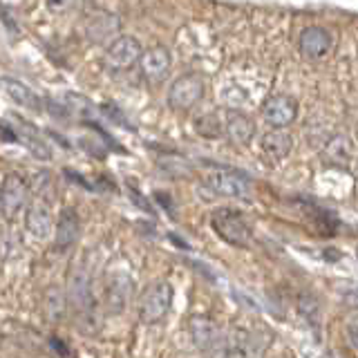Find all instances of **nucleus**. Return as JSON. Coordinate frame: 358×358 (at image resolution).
I'll return each mask as SVG.
<instances>
[{
	"mask_svg": "<svg viewBox=\"0 0 358 358\" xmlns=\"http://www.w3.org/2000/svg\"><path fill=\"white\" fill-rule=\"evenodd\" d=\"M173 307V287L168 280H155L139 298V320L143 324H159Z\"/></svg>",
	"mask_w": 358,
	"mask_h": 358,
	"instance_id": "1",
	"label": "nucleus"
},
{
	"mask_svg": "<svg viewBox=\"0 0 358 358\" xmlns=\"http://www.w3.org/2000/svg\"><path fill=\"white\" fill-rule=\"evenodd\" d=\"M210 224H213V231H215L224 242L231 246H238V249H246L253 240L249 222H246L242 213L235 208H227V206L217 208L210 215Z\"/></svg>",
	"mask_w": 358,
	"mask_h": 358,
	"instance_id": "2",
	"label": "nucleus"
},
{
	"mask_svg": "<svg viewBox=\"0 0 358 358\" xmlns=\"http://www.w3.org/2000/svg\"><path fill=\"white\" fill-rule=\"evenodd\" d=\"M262 350L264 345L251 331L235 324V327L222 334L220 350L213 354V358H260Z\"/></svg>",
	"mask_w": 358,
	"mask_h": 358,
	"instance_id": "3",
	"label": "nucleus"
},
{
	"mask_svg": "<svg viewBox=\"0 0 358 358\" xmlns=\"http://www.w3.org/2000/svg\"><path fill=\"white\" fill-rule=\"evenodd\" d=\"M29 204V186L18 173H7L0 184V215L7 220L18 217Z\"/></svg>",
	"mask_w": 358,
	"mask_h": 358,
	"instance_id": "4",
	"label": "nucleus"
},
{
	"mask_svg": "<svg viewBox=\"0 0 358 358\" xmlns=\"http://www.w3.org/2000/svg\"><path fill=\"white\" fill-rule=\"evenodd\" d=\"M201 96H204V81L197 74H184L173 81V85L168 87V108H173L177 112H188L193 110Z\"/></svg>",
	"mask_w": 358,
	"mask_h": 358,
	"instance_id": "5",
	"label": "nucleus"
},
{
	"mask_svg": "<svg viewBox=\"0 0 358 358\" xmlns=\"http://www.w3.org/2000/svg\"><path fill=\"white\" fill-rule=\"evenodd\" d=\"M188 331H190V341L197 347V352H201L204 356L213 358V354L220 350L224 331L210 316H193L188 322Z\"/></svg>",
	"mask_w": 358,
	"mask_h": 358,
	"instance_id": "6",
	"label": "nucleus"
},
{
	"mask_svg": "<svg viewBox=\"0 0 358 358\" xmlns=\"http://www.w3.org/2000/svg\"><path fill=\"white\" fill-rule=\"evenodd\" d=\"M262 117L271 128L282 130L296 121L298 117V103L294 96L289 94H273L264 101L262 106Z\"/></svg>",
	"mask_w": 358,
	"mask_h": 358,
	"instance_id": "7",
	"label": "nucleus"
},
{
	"mask_svg": "<svg viewBox=\"0 0 358 358\" xmlns=\"http://www.w3.org/2000/svg\"><path fill=\"white\" fill-rule=\"evenodd\" d=\"M141 54H143V50H141V43L137 38L134 36H119L106 52V65L115 72L130 70L134 63H139Z\"/></svg>",
	"mask_w": 358,
	"mask_h": 358,
	"instance_id": "8",
	"label": "nucleus"
},
{
	"mask_svg": "<svg viewBox=\"0 0 358 358\" xmlns=\"http://www.w3.org/2000/svg\"><path fill=\"white\" fill-rule=\"evenodd\" d=\"M65 300L72 302V307L81 318H87L92 322L94 318V298H92V287H90V278L85 271L76 268L70 278V291L65 294Z\"/></svg>",
	"mask_w": 358,
	"mask_h": 358,
	"instance_id": "9",
	"label": "nucleus"
},
{
	"mask_svg": "<svg viewBox=\"0 0 358 358\" xmlns=\"http://www.w3.org/2000/svg\"><path fill=\"white\" fill-rule=\"evenodd\" d=\"M249 186L251 179L240 171H215L206 179V188L222 197H244Z\"/></svg>",
	"mask_w": 358,
	"mask_h": 358,
	"instance_id": "10",
	"label": "nucleus"
},
{
	"mask_svg": "<svg viewBox=\"0 0 358 358\" xmlns=\"http://www.w3.org/2000/svg\"><path fill=\"white\" fill-rule=\"evenodd\" d=\"M25 229L34 235V238L45 240L50 238L52 231H54V217H52V210L48 206L45 199H34L27 204L25 208Z\"/></svg>",
	"mask_w": 358,
	"mask_h": 358,
	"instance_id": "11",
	"label": "nucleus"
},
{
	"mask_svg": "<svg viewBox=\"0 0 358 358\" xmlns=\"http://www.w3.org/2000/svg\"><path fill=\"white\" fill-rule=\"evenodd\" d=\"M331 50V34L320 25L305 27L300 34V52L311 61H320Z\"/></svg>",
	"mask_w": 358,
	"mask_h": 358,
	"instance_id": "12",
	"label": "nucleus"
},
{
	"mask_svg": "<svg viewBox=\"0 0 358 358\" xmlns=\"http://www.w3.org/2000/svg\"><path fill=\"white\" fill-rule=\"evenodd\" d=\"M9 128L14 132V141H20L34 157H36V159L48 162L52 157L48 141L41 137L38 130L34 128L31 123H27L25 119H14V126H9Z\"/></svg>",
	"mask_w": 358,
	"mask_h": 358,
	"instance_id": "13",
	"label": "nucleus"
},
{
	"mask_svg": "<svg viewBox=\"0 0 358 358\" xmlns=\"http://www.w3.org/2000/svg\"><path fill=\"white\" fill-rule=\"evenodd\" d=\"M171 52L166 48H152L148 52L141 54L139 59V70L143 74V78H148L152 83H159L171 72Z\"/></svg>",
	"mask_w": 358,
	"mask_h": 358,
	"instance_id": "14",
	"label": "nucleus"
},
{
	"mask_svg": "<svg viewBox=\"0 0 358 358\" xmlns=\"http://www.w3.org/2000/svg\"><path fill=\"white\" fill-rule=\"evenodd\" d=\"M0 90L18 103L20 108H27L34 112H41L43 110V99L34 92V90L25 83H20L18 78H11V76H0Z\"/></svg>",
	"mask_w": 358,
	"mask_h": 358,
	"instance_id": "15",
	"label": "nucleus"
},
{
	"mask_svg": "<svg viewBox=\"0 0 358 358\" xmlns=\"http://www.w3.org/2000/svg\"><path fill=\"white\" fill-rule=\"evenodd\" d=\"M130 296H132V280L126 273L112 275L110 285H108V294H106L108 313H112V316L123 313V309H126L130 302Z\"/></svg>",
	"mask_w": 358,
	"mask_h": 358,
	"instance_id": "16",
	"label": "nucleus"
},
{
	"mask_svg": "<svg viewBox=\"0 0 358 358\" xmlns=\"http://www.w3.org/2000/svg\"><path fill=\"white\" fill-rule=\"evenodd\" d=\"M78 238V215L74 208H63L59 213V220H56V240H54V249L67 251L70 246H74Z\"/></svg>",
	"mask_w": 358,
	"mask_h": 358,
	"instance_id": "17",
	"label": "nucleus"
},
{
	"mask_svg": "<svg viewBox=\"0 0 358 358\" xmlns=\"http://www.w3.org/2000/svg\"><path fill=\"white\" fill-rule=\"evenodd\" d=\"M260 148L266 159L271 162H282L289 157L291 148H294V139L285 130H268L260 139Z\"/></svg>",
	"mask_w": 358,
	"mask_h": 358,
	"instance_id": "18",
	"label": "nucleus"
},
{
	"mask_svg": "<svg viewBox=\"0 0 358 358\" xmlns=\"http://www.w3.org/2000/svg\"><path fill=\"white\" fill-rule=\"evenodd\" d=\"M224 132L229 134V139L233 143H238V145H246L251 139H253V134H255V123L242 115V112H229V117H227V123H224Z\"/></svg>",
	"mask_w": 358,
	"mask_h": 358,
	"instance_id": "19",
	"label": "nucleus"
},
{
	"mask_svg": "<svg viewBox=\"0 0 358 358\" xmlns=\"http://www.w3.org/2000/svg\"><path fill=\"white\" fill-rule=\"evenodd\" d=\"M322 159L331 166H345L352 159V141L347 134H334V137L324 143Z\"/></svg>",
	"mask_w": 358,
	"mask_h": 358,
	"instance_id": "20",
	"label": "nucleus"
},
{
	"mask_svg": "<svg viewBox=\"0 0 358 358\" xmlns=\"http://www.w3.org/2000/svg\"><path fill=\"white\" fill-rule=\"evenodd\" d=\"M65 307H67V300L63 289L59 287H50L48 294H45V313L52 322H59L65 316Z\"/></svg>",
	"mask_w": 358,
	"mask_h": 358,
	"instance_id": "21",
	"label": "nucleus"
},
{
	"mask_svg": "<svg viewBox=\"0 0 358 358\" xmlns=\"http://www.w3.org/2000/svg\"><path fill=\"white\" fill-rule=\"evenodd\" d=\"M197 132L199 134H204V137H222V123L215 115H206V117H201L197 119Z\"/></svg>",
	"mask_w": 358,
	"mask_h": 358,
	"instance_id": "22",
	"label": "nucleus"
},
{
	"mask_svg": "<svg viewBox=\"0 0 358 358\" xmlns=\"http://www.w3.org/2000/svg\"><path fill=\"white\" fill-rule=\"evenodd\" d=\"M18 251V240L16 235L7 231V229H0V260H7V257H14Z\"/></svg>",
	"mask_w": 358,
	"mask_h": 358,
	"instance_id": "23",
	"label": "nucleus"
},
{
	"mask_svg": "<svg viewBox=\"0 0 358 358\" xmlns=\"http://www.w3.org/2000/svg\"><path fill=\"white\" fill-rule=\"evenodd\" d=\"M298 309L302 316H307L311 320L318 318V300L313 298L311 294H300V300H298Z\"/></svg>",
	"mask_w": 358,
	"mask_h": 358,
	"instance_id": "24",
	"label": "nucleus"
},
{
	"mask_svg": "<svg viewBox=\"0 0 358 358\" xmlns=\"http://www.w3.org/2000/svg\"><path fill=\"white\" fill-rule=\"evenodd\" d=\"M45 5H48L52 14H65L76 5V0H45Z\"/></svg>",
	"mask_w": 358,
	"mask_h": 358,
	"instance_id": "25",
	"label": "nucleus"
},
{
	"mask_svg": "<svg viewBox=\"0 0 358 358\" xmlns=\"http://www.w3.org/2000/svg\"><path fill=\"white\" fill-rule=\"evenodd\" d=\"M347 338H350V347L356 352V347H358V338H356V313H352L350 322H347Z\"/></svg>",
	"mask_w": 358,
	"mask_h": 358,
	"instance_id": "26",
	"label": "nucleus"
}]
</instances>
